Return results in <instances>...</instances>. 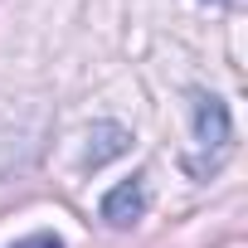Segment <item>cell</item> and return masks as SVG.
<instances>
[{"label":"cell","instance_id":"cell-3","mask_svg":"<svg viewBox=\"0 0 248 248\" xmlns=\"http://www.w3.org/2000/svg\"><path fill=\"white\" fill-rule=\"evenodd\" d=\"M132 151V132L122 127V122H93V132H88V151H83V166L97 170L117 156H127Z\"/></svg>","mask_w":248,"mask_h":248},{"label":"cell","instance_id":"cell-1","mask_svg":"<svg viewBox=\"0 0 248 248\" xmlns=\"http://www.w3.org/2000/svg\"><path fill=\"white\" fill-rule=\"evenodd\" d=\"M190 127H195V146L204 156L190 161V175H209L229 146H233V117H229V102L219 93H204V88H190Z\"/></svg>","mask_w":248,"mask_h":248},{"label":"cell","instance_id":"cell-2","mask_svg":"<svg viewBox=\"0 0 248 248\" xmlns=\"http://www.w3.org/2000/svg\"><path fill=\"white\" fill-rule=\"evenodd\" d=\"M146 204H151L146 175H132V180H122V185H112V190L102 195V219H107L112 229H132V224L146 214Z\"/></svg>","mask_w":248,"mask_h":248},{"label":"cell","instance_id":"cell-4","mask_svg":"<svg viewBox=\"0 0 248 248\" xmlns=\"http://www.w3.org/2000/svg\"><path fill=\"white\" fill-rule=\"evenodd\" d=\"M10 248H68L59 233H30V238H15Z\"/></svg>","mask_w":248,"mask_h":248},{"label":"cell","instance_id":"cell-5","mask_svg":"<svg viewBox=\"0 0 248 248\" xmlns=\"http://www.w3.org/2000/svg\"><path fill=\"white\" fill-rule=\"evenodd\" d=\"M214 5H243V0H214Z\"/></svg>","mask_w":248,"mask_h":248}]
</instances>
